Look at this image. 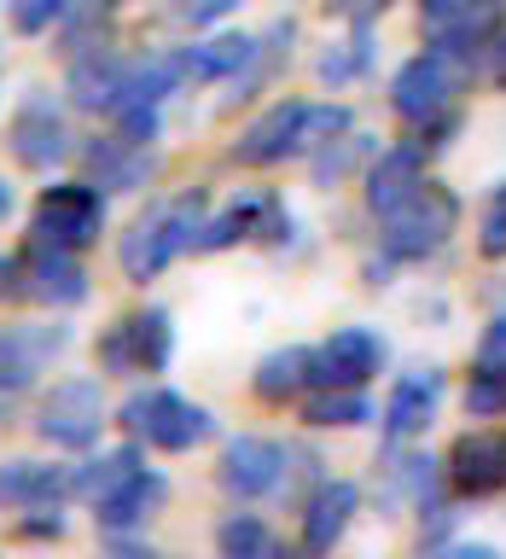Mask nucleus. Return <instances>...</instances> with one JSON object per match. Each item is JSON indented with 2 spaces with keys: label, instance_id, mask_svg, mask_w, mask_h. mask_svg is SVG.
I'll use <instances>...</instances> for the list:
<instances>
[{
  "label": "nucleus",
  "instance_id": "f257e3e1",
  "mask_svg": "<svg viewBox=\"0 0 506 559\" xmlns=\"http://www.w3.org/2000/svg\"><path fill=\"white\" fill-rule=\"evenodd\" d=\"M198 227H204V192H186V199H174V204L146 210V216H140L129 234H122V245H117L122 274H129L134 286L157 280L192 239H198Z\"/></svg>",
  "mask_w": 506,
  "mask_h": 559
},
{
  "label": "nucleus",
  "instance_id": "f03ea898",
  "mask_svg": "<svg viewBox=\"0 0 506 559\" xmlns=\"http://www.w3.org/2000/svg\"><path fill=\"white\" fill-rule=\"evenodd\" d=\"M454 227H460V199L443 181H419L396 210H384V251L401 262H419L443 251Z\"/></svg>",
  "mask_w": 506,
  "mask_h": 559
},
{
  "label": "nucleus",
  "instance_id": "7ed1b4c3",
  "mask_svg": "<svg viewBox=\"0 0 506 559\" xmlns=\"http://www.w3.org/2000/svg\"><path fill=\"white\" fill-rule=\"evenodd\" d=\"M122 426L134 437H146V443L164 449V454H186V449H198L204 437H216V414L198 408V402H186V396H174V391H152V396L122 402Z\"/></svg>",
  "mask_w": 506,
  "mask_h": 559
},
{
  "label": "nucleus",
  "instance_id": "20e7f679",
  "mask_svg": "<svg viewBox=\"0 0 506 559\" xmlns=\"http://www.w3.org/2000/svg\"><path fill=\"white\" fill-rule=\"evenodd\" d=\"M35 431L47 437L52 449H94L105 431V384L87 373L59 379L35 408Z\"/></svg>",
  "mask_w": 506,
  "mask_h": 559
},
{
  "label": "nucleus",
  "instance_id": "39448f33",
  "mask_svg": "<svg viewBox=\"0 0 506 559\" xmlns=\"http://www.w3.org/2000/svg\"><path fill=\"white\" fill-rule=\"evenodd\" d=\"M105 227V192L94 181H52L35 199V239H52L64 251H87Z\"/></svg>",
  "mask_w": 506,
  "mask_h": 559
},
{
  "label": "nucleus",
  "instance_id": "423d86ee",
  "mask_svg": "<svg viewBox=\"0 0 506 559\" xmlns=\"http://www.w3.org/2000/svg\"><path fill=\"white\" fill-rule=\"evenodd\" d=\"M174 356V321L169 309H140L129 321H117L99 338V361L111 373H164Z\"/></svg>",
  "mask_w": 506,
  "mask_h": 559
},
{
  "label": "nucleus",
  "instance_id": "0eeeda50",
  "mask_svg": "<svg viewBox=\"0 0 506 559\" xmlns=\"http://www.w3.org/2000/svg\"><path fill=\"white\" fill-rule=\"evenodd\" d=\"M70 349V326L64 321H17V326H0V396L24 391L47 373Z\"/></svg>",
  "mask_w": 506,
  "mask_h": 559
},
{
  "label": "nucleus",
  "instance_id": "6e6552de",
  "mask_svg": "<svg viewBox=\"0 0 506 559\" xmlns=\"http://www.w3.org/2000/svg\"><path fill=\"white\" fill-rule=\"evenodd\" d=\"M7 146H12V157H17L24 169L64 164V157H70V129H64L59 105H52L47 94H29V99L12 111V122H7Z\"/></svg>",
  "mask_w": 506,
  "mask_h": 559
},
{
  "label": "nucleus",
  "instance_id": "1a4fd4ad",
  "mask_svg": "<svg viewBox=\"0 0 506 559\" xmlns=\"http://www.w3.org/2000/svg\"><path fill=\"white\" fill-rule=\"evenodd\" d=\"M17 262H24V297H35V304L70 309L87 297V269L76 262V251H64V245L29 239L24 251H17Z\"/></svg>",
  "mask_w": 506,
  "mask_h": 559
},
{
  "label": "nucleus",
  "instance_id": "9d476101",
  "mask_svg": "<svg viewBox=\"0 0 506 559\" xmlns=\"http://www.w3.org/2000/svg\"><path fill=\"white\" fill-rule=\"evenodd\" d=\"M378 367H384V338L378 332L373 326H338L321 349H314L309 384H349V391H361Z\"/></svg>",
  "mask_w": 506,
  "mask_h": 559
},
{
  "label": "nucleus",
  "instance_id": "9b49d317",
  "mask_svg": "<svg viewBox=\"0 0 506 559\" xmlns=\"http://www.w3.org/2000/svg\"><path fill=\"white\" fill-rule=\"evenodd\" d=\"M303 152V99H279L268 105L251 129L233 140V157L244 169H268V164H286V157Z\"/></svg>",
  "mask_w": 506,
  "mask_h": 559
},
{
  "label": "nucleus",
  "instance_id": "f8f14e48",
  "mask_svg": "<svg viewBox=\"0 0 506 559\" xmlns=\"http://www.w3.org/2000/svg\"><path fill=\"white\" fill-rule=\"evenodd\" d=\"M419 12H425L431 47L443 59H454V52H471L489 41V29L501 17V0H419Z\"/></svg>",
  "mask_w": 506,
  "mask_h": 559
},
{
  "label": "nucleus",
  "instance_id": "ddd939ff",
  "mask_svg": "<svg viewBox=\"0 0 506 559\" xmlns=\"http://www.w3.org/2000/svg\"><path fill=\"white\" fill-rule=\"evenodd\" d=\"M221 489L239 501L251 496H268V489H279V478H286V449L268 443V437H233V443L221 449Z\"/></svg>",
  "mask_w": 506,
  "mask_h": 559
},
{
  "label": "nucleus",
  "instance_id": "4468645a",
  "mask_svg": "<svg viewBox=\"0 0 506 559\" xmlns=\"http://www.w3.org/2000/svg\"><path fill=\"white\" fill-rule=\"evenodd\" d=\"M448 94H454V76H448L443 52H419V59H408L390 82V105H396V117H408V122H431L436 111H448Z\"/></svg>",
  "mask_w": 506,
  "mask_h": 559
},
{
  "label": "nucleus",
  "instance_id": "2eb2a0df",
  "mask_svg": "<svg viewBox=\"0 0 506 559\" xmlns=\"http://www.w3.org/2000/svg\"><path fill=\"white\" fill-rule=\"evenodd\" d=\"M436 402H443V373H436V367H413V373H401L390 402H384V437H390V443H413V437H425V426L436 419Z\"/></svg>",
  "mask_w": 506,
  "mask_h": 559
},
{
  "label": "nucleus",
  "instance_id": "dca6fc26",
  "mask_svg": "<svg viewBox=\"0 0 506 559\" xmlns=\"http://www.w3.org/2000/svg\"><path fill=\"white\" fill-rule=\"evenodd\" d=\"M122 87H129V64L117 59V52H76L64 70V94L70 105H82V111H117L122 105Z\"/></svg>",
  "mask_w": 506,
  "mask_h": 559
},
{
  "label": "nucleus",
  "instance_id": "f3484780",
  "mask_svg": "<svg viewBox=\"0 0 506 559\" xmlns=\"http://www.w3.org/2000/svg\"><path fill=\"white\" fill-rule=\"evenodd\" d=\"M448 478L460 496H495V489H506V437L466 431L448 454Z\"/></svg>",
  "mask_w": 506,
  "mask_h": 559
},
{
  "label": "nucleus",
  "instance_id": "a211bd4d",
  "mask_svg": "<svg viewBox=\"0 0 506 559\" xmlns=\"http://www.w3.org/2000/svg\"><path fill=\"white\" fill-rule=\"evenodd\" d=\"M82 157H87V169L99 175V192H140L157 175V152L146 140H129V134L94 140Z\"/></svg>",
  "mask_w": 506,
  "mask_h": 559
},
{
  "label": "nucleus",
  "instance_id": "6ab92c4d",
  "mask_svg": "<svg viewBox=\"0 0 506 559\" xmlns=\"http://www.w3.org/2000/svg\"><path fill=\"white\" fill-rule=\"evenodd\" d=\"M361 513V489L356 484H321L303 507V548L309 554H332L344 542V531Z\"/></svg>",
  "mask_w": 506,
  "mask_h": 559
},
{
  "label": "nucleus",
  "instance_id": "aec40b11",
  "mask_svg": "<svg viewBox=\"0 0 506 559\" xmlns=\"http://www.w3.org/2000/svg\"><path fill=\"white\" fill-rule=\"evenodd\" d=\"M70 496V466L59 461H7L0 466V507H59Z\"/></svg>",
  "mask_w": 506,
  "mask_h": 559
},
{
  "label": "nucleus",
  "instance_id": "412c9836",
  "mask_svg": "<svg viewBox=\"0 0 506 559\" xmlns=\"http://www.w3.org/2000/svg\"><path fill=\"white\" fill-rule=\"evenodd\" d=\"M164 489H169V484L157 478V472L140 466L122 489H111L105 501H94V519L105 524V531H134V524H146V519H152V507L164 501Z\"/></svg>",
  "mask_w": 506,
  "mask_h": 559
},
{
  "label": "nucleus",
  "instance_id": "4be33fe9",
  "mask_svg": "<svg viewBox=\"0 0 506 559\" xmlns=\"http://www.w3.org/2000/svg\"><path fill=\"white\" fill-rule=\"evenodd\" d=\"M140 472V449L134 443H122V449H105L94 454V461H82V466H70V496H82L87 507L105 501L111 489H122Z\"/></svg>",
  "mask_w": 506,
  "mask_h": 559
},
{
  "label": "nucleus",
  "instance_id": "5701e85b",
  "mask_svg": "<svg viewBox=\"0 0 506 559\" xmlns=\"http://www.w3.org/2000/svg\"><path fill=\"white\" fill-rule=\"evenodd\" d=\"M425 181V169H419V146H396V152H384L373 169H366V204L378 210H396L408 192Z\"/></svg>",
  "mask_w": 506,
  "mask_h": 559
},
{
  "label": "nucleus",
  "instance_id": "b1692460",
  "mask_svg": "<svg viewBox=\"0 0 506 559\" xmlns=\"http://www.w3.org/2000/svg\"><path fill=\"white\" fill-rule=\"evenodd\" d=\"M309 373H314V349L291 344V349H274V356H262L251 384H256L262 402H291V396L309 384Z\"/></svg>",
  "mask_w": 506,
  "mask_h": 559
},
{
  "label": "nucleus",
  "instance_id": "393cba45",
  "mask_svg": "<svg viewBox=\"0 0 506 559\" xmlns=\"http://www.w3.org/2000/svg\"><path fill=\"white\" fill-rule=\"evenodd\" d=\"M251 59H256V41H251V35H209L204 47L186 52V76L221 82V76H239Z\"/></svg>",
  "mask_w": 506,
  "mask_h": 559
},
{
  "label": "nucleus",
  "instance_id": "a878e982",
  "mask_svg": "<svg viewBox=\"0 0 506 559\" xmlns=\"http://www.w3.org/2000/svg\"><path fill=\"white\" fill-rule=\"evenodd\" d=\"M216 548H221L227 559H268V554H274V531H268L262 519H251V513H233V519H221Z\"/></svg>",
  "mask_w": 506,
  "mask_h": 559
},
{
  "label": "nucleus",
  "instance_id": "bb28decb",
  "mask_svg": "<svg viewBox=\"0 0 506 559\" xmlns=\"http://www.w3.org/2000/svg\"><path fill=\"white\" fill-rule=\"evenodd\" d=\"M309 426H361V419H373L361 391H349V384H326V396H314L303 408Z\"/></svg>",
  "mask_w": 506,
  "mask_h": 559
},
{
  "label": "nucleus",
  "instance_id": "cd10ccee",
  "mask_svg": "<svg viewBox=\"0 0 506 559\" xmlns=\"http://www.w3.org/2000/svg\"><path fill=\"white\" fill-rule=\"evenodd\" d=\"M366 146H373V140H366V134H349V129H344V140L332 134L326 146H314V181H321V187L344 181V175L356 169V157H361Z\"/></svg>",
  "mask_w": 506,
  "mask_h": 559
},
{
  "label": "nucleus",
  "instance_id": "c85d7f7f",
  "mask_svg": "<svg viewBox=\"0 0 506 559\" xmlns=\"http://www.w3.org/2000/svg\"><path fill=\"white\" fill-rule=\"evenodd\" d=\"M466 408L478 414V419L506 414V367L478 361V373H471V384H466Z\"/></svg>",
  "mask_w": 506,
  "mask_h": 559
},
{
  "label": "nucleus",
  "instance_id": "c756f323",
  "mask_svg": "<svg viewBox=\"0 0 506 559\" xmlns=\"http://www.w3.org/2000/svg\"><path fill=\"white\" fill-rule=\"evenodd\" d=\"M82 0H12V29L17 35H47L52 24H64Z\"/></svg>",
  "mask_w": 506,
  "mask_h": 559
},
{
  "label": "nucleus",
  "instance_id": "7c9ffc66",
  "mask_svg": "<svg viewBox=\"0 0 506 559\" xmlns=\"http://www.w3.org/2000/svg\"><path fill=\"white\" fill-rule=\"evenodd\" d=\"M478 251H483V257H506V181L495 187V199H489V210H483Z\"/></svg>",
  "mask_w": 506,
  "mask_h": 559
},
{
  "label": "nucleus",
  "instance_id": "2f4dec72",
  "mask_svg": "<svg viewBox=\"0 0 506 559\" xmlns=\"http://www.w3.org/2000/svg\"><path fill=\"white\" fill-rule=\"evenodd\" d=\"M361 64H366V29H356L349 52H326V59H321V76H326V82H349Z\"/></svg>",
  "mask_w": 506,
  "mask_h": 559
},
{
  "label": "nucleus",
  "instance_id": "473e14b6",
  "mask_svg": "<svg viewBox=\"0 0 506 559\" xmlns=\"http://www.w3.org/2000/svg\"><path fill=\"white\" fill-rule=\"evenodd\" d=\"M239 0H174V17L181 24H216V17H227Z\"/></svg>",
  "mask_w": 506,
  "mask_h": 559
},
{
  "label": "nucleus",
  "instance_id": "72a5a7b5",
  "mask_svg": "<svg viewBox=\"0 0 506 559\" xmlns=\"http://www.w3.org/2000/svg\"><path fill=\"white\" fill-rule=\"evenodd\" d=\"M41 519H17V536L24 542H41V536H64V513L59 507H35Z\"/></svg>",
  "mask_w": 506,
  "mask_h": 559
},
{
  "label": "nucleus",
  "instance_id": "f704fd0d",
  "mask_svg": "<svg viewBox=\"0 0 506 559\" xmlns=\"http://www.w3.org/2000/svg\"><path fill=\"white\" fill-rule=\"evenodd\" d=\"M478 361H489V367H506V309L489 321V332H483V344H478Z\"/></svg>",
  "mask_w": 506,
  "mask_h": 559
},
{
  "label": "nucleus",
  "instance_id": "c9c22d12",
  "mask_svg": "<svg viewBox=\"0 0 506 559\" xmlns=\"http://www.w3.org/2000/svg\"><path fill=\"white\" fill-rule=\"evenodd\" d=\"M489 76H495V87H501V94H506V24L501 29H489Z\"/></svg>",
  "mask_w": 506,
  "mask_h": 559
},
{
  "label": "nucleus",
  "instance_id": "e433bc0d",
  "mask_svg": "<svg viewBox=\"0 0 506 559\" xmlns=\"http://www.w3.org/2000/svg\"><path fill=\"white\" fill-rule=\"evenodd\" d=\"M7 297H24V262L17 257H0V304Z\"/></svg>",
  "mask_w": 506,
  "mask_h": 559
},
{
  "label": "nucleus",
  "instance_id": "4c0bfd02",
  "mask_svg": "<svg viewBox=\"0 0 506 559\" xmlns=\"http://www.w3.org/2000/svg\"><path fill=\"white\" fill-rule=\"evenodd\" d=\"M12 204H17V192H12V181H7V175H0V222L12 216Z\"/></svg>",
  "mask_w": 506,
  "mask_h": 559
}]
</instances>
